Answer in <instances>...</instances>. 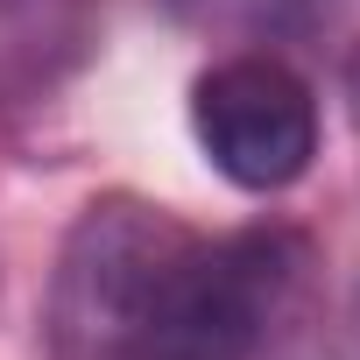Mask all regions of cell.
Returning <instances> with one entry per match:
<instances>
[{"label":"cell","instance_id":"obj_1","mask_svg":"<svg viewBox=\"0 0 360 360\" xmlns=\"http://www.w3.org/2000/svg\"><path fill=\"white\" fill-rule=\"evenodd\" d=\"M318 248L290 226L191 233L141 198H92L50 276V360H304Z\"/></svg>","mask_w":360,"mask_h":360},{"label":"cell","instance_id":"obj_2","mask_svg":"<svg viewBox=\"0 0 360 360\" xmlns=\"http://www.w3.org/2000/svg\"><path fill=\"white\" fill-rule=\"evenodd\" d=\"M191 141L248 198H276L318 155V99L276 50H233L191 78Z\"/></svg>","mask_w":360,"mask_h":360},{"label":"cell","instance_id":"obj_3","mask_svg":"<svg viewBox=\"0 0 360 360\" xmlns=\"http://www.w3.org/2000/svg\"><path fill=\"white\" fill-rule=\"evenodd\" d=\"M106 0H0V106L50 99L92 50Z\"/></svg>","mask_w":360,"mask_h":360},{"label":"cell","instance_id":"obj_4","mask_svg":"<svg viewBox=\"0 0 360 360\" xmlns=\"http://www.w3.org/2000/svg\"><path fill=\"white\" fill-rule=\"evenodd\" d=\"M176 29L212 36V43H248V50H276V43H311L339 22L346 0H162Z\"/></svg>","mask_w":360,"mask_h":360},{"label":"cell","instance_id":"obj_5","mask_svg":"<svg viewBox=\"0 0 360 360\" xmlns=\"http://www.w3.org/2000/svg\"><path fill=\"white\" fill-rule=\"evenodd\" d=\"M325 360H360V283H353V297L339 304V325H332V346H325Z\"/></svg>","mask_w":360,"mask_h":360},{"label":"cell","instance_id":"obj_6","mask_svg":"<svg viewBox=\"0 0 360 360\" xmlns=\"http://www.w3.org/2000/svg\"><path fill=\"white\" fill-rule=\"evenodd\" d=\"M353 113H360V57H353Z\"/></svg>","mask_w":360,"mask_h":360}]
</instances>
